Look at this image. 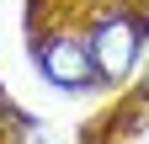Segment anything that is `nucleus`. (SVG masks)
I'll return each mask as SVG.
<instances>
[{"instance_id": "nucleus-1", "label": "nucleus", "mask_w": 149, "mask_h": 144, "mask_svg": "<svg viewBox=\"0 0 149 144\" xmlns=\"http://www.w3.org/2000/svg\"><path fill=\"white\" fill-rule=\"evenodd\" d=\"M85 48H91V59H96V75L107 80V85H123L128 75L139 69V53H144V22L133 11H101L96 22H91V38H85Z\"/></svg>"}, {"instance_id": "nucleus-3", "label": "nucleus", "mask_w": 149, "mask_h": 144, "mask_svg": "<svg viewBox=\"0 0 149 144\" xmlns=\"http://www.w3.org/2000/svg\"><path fill=\"white\" fill-rule=\"evenodd\" d=\"M139 96H144V101H149V69H144V80H139Z\"/></svg>"}, {"instance_id": "nucleus-2", "label": "nucleus", "mask_w": 149, "mask_h": 144, "mask_svg": "<svg viewBox=\"0 0 149 144\" xmlns=\"http://www.w3.org/2000/svg\"><path fill=\"white\" fill-rule=\"evenodd\" d=\"M32 59L43 69V80L59 85V91H91V85L101 80L85 38H69V32H43V38L32 43Z\"/></svg>"}]
</instances>
